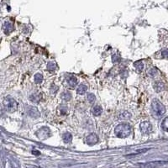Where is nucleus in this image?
I'll return each mask as SVG.
<instances>
[{"label": "nucleus", "mask_w": 168, "mask_h": 168, "mask_svg": "<svg viewBox=\"0 0 168 168\" xmlns=\"http://www.w3.org/2000/svg\"><path fill=\"white\" fill-rule=\"evenodd\" d=\"M161 55L162 57H166V58H168V49H164L163 51H161Z\"/></svg>", "instance_id": "nucleus-23"}, {"label": "nucleus", "mask_w": 168, "mask_h": 168, "mask_svg": "<svg viewBox=\"0 0 168 168\" xmlns=\"http://www.w3.org/2000/svg\"><path fill=\"white\" fill-rule=\"evenodd\" d=\"M40 99H41V96L40 94H38V93H34V94L30 95V97H29V100L31 102H35V103L40 102Z\"/></svg>", "instance_id": "nucleus-14"}, {"label": "nucleus", "mask_w": 168, "mask_h": 168, "mask_svg": "<svg viewBox=\"0 0 168 168\" xmlns=\"http://www.w3.org/2000/svg\"><path fill=\"white\" fill-rule=\"evenodd\" d=\"M60 111H61V113H62V115H65V114H66V113H67V111H68V110H67V108H66V107H62V108H61V109H60Z\"/></svg>", "instance_id": "nucleus-24"}, {"label": "nucleus", "mask_w": 168, "mask_h": 168, "mask_svg": "<svg viewBox=\"0 0 168 168\" xmlns=\"http://www.w3.org/2000/svg\"><path fill=\"white\" fill-rule=\"evenodd\" d=\"M72 135L71 133L69 132H66L64 135H63V140H64V142L66 143V144H69L71 141H72Z\"/></svg>", "instance_id": "nucleus-15"}, {"label": "nucleus", "mask_w": 168, "mask_h": 168, "mask_svg": "<svg viewBox=\"0 0 168 168\" xmlns=\"http://www.w3.org/2000/svg\"><path fill=\"white\" fill-rule=\"evenodd\" d=\"M66 82L69 84L70 87L72 88H75L77 85V79L73 76H70V77H66Z\"/></svg>", "instance_id": "nucleus-10"}, {"label": "nucleus", "mask_w": 168, "mask_h": 168, "mask_svg": "<svg viewBox=\"0 0 168 168\" xmlns=\"http://www.w3.org/2000/svg\"><path fill=\"white\" fill-rule=\"evenodd\" d=\"M88 90V87L86 86V85H84V84H81L78 86V88L77 89V92L78 94H80V95H82L84 94Z\"/></svg>", "instance_id": "nucleus-13"}, {"label": "nucleus", "mask_w": 168, "mask_h": 168, "mask_svg": "<svg viewBox=\"0 0 168 168\" xmlns=\"http://www.w3.org/2000/svg\"><path fill=\"white\" fill-rule=\"evenodd\" d=\"M151 109L154 117L160 118L166 113V108L159 100L154 99L151 103Z\"/></svg>", "instance_id": "nucleus-2"}, {"label": "nucleus", "mask_w": 168, "mask_h": 168, "mask_svg": "<svg viewBox=\"0 0 168 168\" xmlns=\"http://www.w3.org/2000/svg\"><path fill=\"white\" fill-rule=\"evenodd\" d=\"M134 66L136 69L139 71V72H141L143 69H144V64H143V62L141 61H139V62H136L134 64Z\"/></svg>", "instance_id": "nucleus-19"}, {"label": "nucleus", "mask_w": 168, "mask_h": 168, "mask_svg": "<svg viewBox=\"0 0 168 168\" xmlns=\"http://www.w3.org/2000/svg\"><path fill=\"white\" fill-rule=\"evenodd\" d=\"M56 63L54 62H48L47 64V69L49 71H55L56 69Z\"/></svg>", "instance_id": "nucleus-20"}, {"label": "nucleus", "mask_w": 168, "mask_h": 168, "mask_svg": "<svg viewBox=\"0 0 168 168\" xmlns=\"http://www.w3.org/2000/svg\"><path fill=\"white\" fill-rule=\"evenodd\" d=\"M37 137L40 139H45L51 136V130L48 127H42L36 132Z\"/></svg>", "instance_id": "nucleus-4"}, {"label": "nucleus", "mask_w": 168, "mask_h": 168, "mask_svg": "<svg viewBox=\"0 0 168 168\" xmlns=\"http://www.w3.org/2000/svg\"><path fill=\"white\" fill-rule=\"evenodd\" d=\"M27 113L29 114V116L31 118H39L40 116V113L39 112V110L37 109L35 107H29L28 110H27Z\"/></svg>", "instance_id": "nucleus-8"}, {"label": "nucleus", "mask_w": 168, "mask_h": 168, "mask_svg": "<svg viewBox=\"0 0 168 168\" xmlns=\"http://www.w3.org/2000/svg\"><path fill=\"white\" fill-rule=\"evenodd\" d=\"M86 141H87V144L89 145V146H94L97 143L99 142V136L96 135V134H90L87 137L86 139Z\"/></svg>", "instance_id": "nucleus-7"}, {"label": "nucleus", "mask_w": 168, "mask_h": 168, "mask_svg": "<svg viewBox=\"0 0 168 168\" xmlns=\"http://www.w3.org/2000/svg\"><path fill=\"white\" fill-rule=\"evenodd\" d=\"M168 163L167 161H150V162H146V163H141L139 164V166L141 167H146V168H153V167H158V166H161L163 165Z\"/></svg>", "instance_id": "nucleus-5"}, {"label": "nucleus", "mask_w": 168, "mask_h": 168, "mask_svg": "<svg viewBox=\"0 0 168 168\" xmlns=\"http://www.w3.org/2000/svg\"><path fill=\"white\" fill-rule=\"evenodd\" d=\"M132 128L130 124L127 123H122L117 125L114 129V134L119 138H126L131 134Z\"/></svg>", "instance_id": "nucleus-1"}, {"label": "nucleus", "mask_w": 168, "mask_h": 168, "mask_svg": "<svg viewBox=\"0 0 168 168\" xmlns=\"http://www.w3.org/2000/svg\"><path fill=\"white\" fill-rule=\"evenodd\" d=\"M119 57L117 55H113V56H112V61H113V63H117V62H119Z\"/></svg>", "instance_id": "nucleus-25"}, {"label": "nucleus", "mask_w": 168, "mask_h": 168, "mask_svg": "<svg viewBox=\"0 0 168 168\" xmlns=\"http://www.w3.org/2000/svg\"><path fill=\"white\" fill-rule=\"evenodd\" d=\"M14 25H13V23L11 22H5L4 24V25H3V29H4V34H6V35H9V34L11 33L14 31Z\"/></svg>", "instance_id": "nucleus-9"}, {"label": "nucleus", "mask_w": 168, "mask_h": 168, "mask_svg": "<svg viewBox=\"0 0 168 168\" xmlns=\"http://www.w3.org/2000/svg\"><path fill=\"white\" fill-rule=\"evenodd\" d=\"M139 129L142 134H150L152 131V125L150 122L145 121L139 124Z\"/></svg>", "instance_id": "nucleus-6"}, {"label": "nucleus", "mask_w": 168, "mask_h": 168, "mask_svg": "<svg viewBox=\"0 0 168 168\" xmlns=\"http://www.w3.org/2000/svg\"><path fill=\"white\" fill-rule=\"evenodd\" d=\"M154 88H155V90H156L157 92H159L164 90L165 84L163 83V82H156L154 83Z\"/></svg>", "instance_id": "nucleus-12"}, {"label": "nucleus", "mask_w": 168, "mask_h": 168, "mask_svg": "<svg viewBox=\"0 0 168 168\" xmlns=\"http://www.w3.org/2000/svg\"><path fill=\"white\" fill-rule=\"evenodd\" d=\"M148 74L150 75V77H156L158 74V70L156 68H150L148 72Z\"/></svg>", "instance_id": "nucleus-21"}, {"label": "nucleus", "mask_w": 168, "mask_h": 168, "mask_svg": "<svg viewBox=\"0 0 168 168\" xmlns=\"http://www.w3.org/2000/svg\"><path fill=\"white\" fill-rule=\"evenodd\" d=\"M92 113L94 116H100L102 113V107L99 106V105H96L92 108Z\"/></svg>", "instance_id": "nucleus-11"}, {"label": "nucleus", "mask_w": 168, "mask_h": 168, "mask_svg": "<svg viewBox=\"0 0 168 168\" xmlns=\"http://www.w3.org/2000/svg\"><path fill=\"white\" fill-rule=\"evenodd\" d=\"M33 153L36 154V155H39V154H40V152H39V151H33Z\"/></svg>", "instance_id": "nucleus-26"}, {"label": "nucleus", "mask_w": 168, "mask_h": 168, "mask_svg": "<svg viewBox=\"0 0 168 168\" xmlns=\"http://www.w3.org/2000/svg\"><path fill=\"white\" fill-rule=\"evenodd\" d=\"M35 83H41L42 82V81H43V76H42V74H40V73H36L35 75Z\"/></svg>", "instance_id": "nucleus-18"}, {"label": "nucleus", "mask_w": 168, "mask_h": 168, "mask_svg": "<svg viewBox=\"0 0 168 168\" xmlns=\"http://www.w3.org/2000/svg\"><path fill=\"white\" fill-rule=\"evenodd\" d=\"M62 100H64L65 102L69 101L70 99H72V94H71V92H62Z\"/></svg>", "instance_id": "nucleus-16"}, {"label": "nucleus", "mask_w": 168, "mask_h": 168, "mask_svg": "<svg viewBox=\"0 0 168 168\" xmlns=\"http://www.w3.org/2000/svg\"><path fill=\"white\" fill-rule=\"evenodd\" d=\"M161 129L164 130V131L168 132V117L165 118L162 123H161Z\"/></svg>", "instance_id": "nucleus-17"}, {"label": "nucleus", "mask_w": 168, "mask_h": 168, "mask_svg": "<svg viewBox=\"0 0 168 168\" xmlns=\"http://www.w3.org/2000/svg\"><path fill=\"white\" fill-rule=\"evenodd\" d=\"M87 99H88V101L89 102H91V103H92V102H95L96 100V97L94 94H92V93H89L88 95V97H87Z\"/></svg>", "instance_id": "nucleus-22"}, {"label": "nucleus", "mask_w": 168, "mask_h": 168, "mask_svg": "<svg viewBox=\"0 0 168 168\" xmlns=\"http://www.w3.org/2000/svg\"><path fill=\"white\" fill-rule=\"evenodd\" d=\"M3 105L4 107V109L8 113H14L18 109V102L11 97H6L3 101Z\"/></svg>", "instance_id": "nucleus-3"}]
</instances>
